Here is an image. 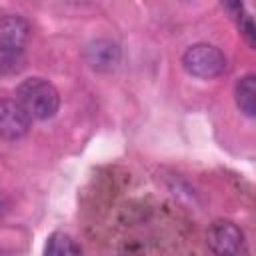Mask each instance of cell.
Listing matches in <instances>:
<instances>
[{
	"label": "cell",
	"mask_w": 256,
	"mask_h": 256,
	"mask_svg": "<svg viewBox=\"0 0 256 256\" xmlns=\"http://www.w3.org/2000/svg\"><path fill=\"white\" fill-rule=\"evenodd\" d=\"M32 120H48L60 108V94L56 86L44 78H26L16 88L14 98Z\"/></svg>",
	"instance_id": "obj_1"
},
{
	"label": "cell",
	"mask_w": 256,
	"mask_h": 256,
	"mask_svg": "<svg viewBox=\"0 0 256 256\" xmlns=\"http://www.w3.org/2000/svg\"><path fill=\"white\" fill-rule=\"evenodd\" d=\"M182 66L194 78L212 80V78H218L226 72L228 58L218 46L208 44V42H198V44H192L184 50Z\"/></svg>",
	"instance_id": "obj_2"
},
{
	"label": "cell",
	"mask_w": 256,
	"mask_h": 256,
	"mask_svg": "<svg viewBox=\"0 0 256 256\" xmlns=\"http://www.w3.org/2000/svg\"><path fill=\"white\" fill-rule=\"evenodd\" d=\"M206 242L214 256H246V238L232 220H214L206 230Z\"/></svg>",
	"instance_id": "obj_3"
},
{
	"label": "cell",
	"mask_w": 256,
	"mask_h": 256,
	"mask_svg": "<svg viewBox=\"0 0 256 256\" xmlns=\"http://www.w3.org/2000/svg\"><path fill=\"white\" fill-rule=\"evenodd\" d=\"M82 58H84V62L88 64L90 70L100 72V74H108V72H112L120 66L122 50L110 38H96V40H90L84 46Z\"/></svg>",
	"instance_id": "obj_4"
},
{
	"label": "cell",
	"mask_w": 256,
	"mask_h": 256,
	"mask_svg": "<svg viewBox=\"0 0 256 256\" xmlns=\"http://www.w3.org/2000/svg\"><path fill=\"white\" fill-rule=\"evenodd\" d=\"M32 118L14 98H0V140L16 142L30 130Z\"/></svg>",
	"instance_id": "obj_5"
},
{
	"label": "cell",
	"mask_w": 256,
	"mask_h": 256,
	"mask_svg": "<svg viewBox=\"0 0 256 256\" xmlns=\"http://www.w3.org/2000/svg\"><path fill=\"white\" fill-rule=\"evenodd\" d=\"M30 22L18 14L0 16V50L24 52V46L30 40Z\"/></svg>",
	"instance_id": "obj_6"
},
{
	"label": "cell",
	"mask_w": 256,
	"mask_h": 256,
	"mask_svg": "<svg viewBox=\"0 0 256 256\" xmlns=\"http://www.w3.org/2000/svg\"><path fill=\"white\" fill-rule=\"evenodd\" d=\"M234 98H236L238 110L244 116L248 118L256 116V76L254 74H244L242 78H238L234 88Z\"/></svg>",
	"instance_id": "obj_7"
},
{
	"label": "cell",
	"mask_w": 256,
	"mask_h": 256,
	"mask_svg": "<svg viewBox=\"0 0 256 256\" xmlns=\"http://www.w3.org/2000/svg\"><path fill=\"white\" fill-rule=\"evenodd\" d=\"M44 256H82L80 244L66 232H52L44 244Z\"/></svg>",
	"instance_id": "obj_8"
},
{
	"label": "cell",
	"mask_w": 256,
	"mask_h": 256,
	"mask_svg": "<svg viewBox=\"0 0 256 256\" xmlns=\"http://www.w3.org/2000/svg\"><path fill=\"white\" fill-rule=\"evenodd\" d=\"M24 68V52L0 50V76L16 74Z\"/></svg>",
	"instance_id": "obj_9"
},
{
	"label": "cell",
	"mask_w": 256,
	"mask_h": 256,
	"mask_svg": "<svg viewBox=\"0 0 256 256\" xmlns=\"http://www.w3.org/2000/svg\"><path fill=\"white\" fill-rule=\"evenodd\" d=\"M0 256H10V254H6V252H0Z\"/></svg>",
	"instance_id": "obj_10"
}]
</instances>
